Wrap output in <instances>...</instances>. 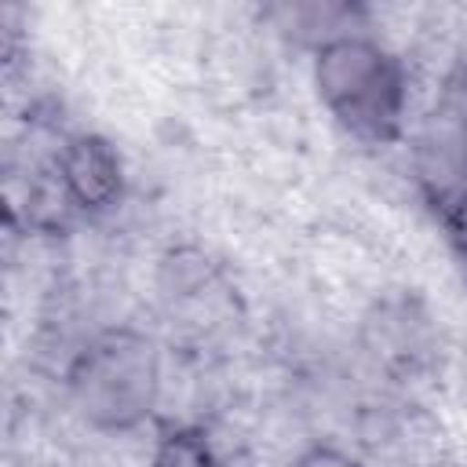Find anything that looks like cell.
Returning a JSON list of instances; mask_svg holds the SVG:
<instances>
[{
    "label": "cell",
    "mask_w": 467,
    "mask_h": 467,
    "mask_svg": "<svg viewBox=\"0 0 467 467\" xmlns=\"http://www.w3.org/2000/svg\"><path fill=\"white\" fill-rule=\"evenodd\" d=\"M314 84L332 117L361 139H390L401 124L409 84L401 62L361 33L325 36L314 58Z\"/></svg>",
    "instance_id": "cell-1"
},
{
    "label": "cell",
    "mask_w": 467,
    "mask_h": 467,
    "mask_svg": "<svg viewBox=\"0 0 467 467\" xmlns=\"http://www.w3.org/2000/svg\"><path fill=\"white\" fill-rule=\"evenodd\" d=\"M161 372L153 343L131 328L95 336L69 368V390L88 423L102 431L139 427L157 401Z\"/></svg>",
    "instance_id": "cell-2"
},
{
    "label": "cell",
    "mask_w": 467,
    "mask_h": 467,
    "mask_svg": "<svg viewBox=\"0 0 467 467\" xmlns=\"http://www.w3.org/2000/svg\"><path fill=\"white\" fill-rule=\"evenodd\" d=\"M58 186L80 212H106L117 204L124 168L102 135H73L58 153Z\"/></svg>",
    "instance_id": "cell-3"
},
{
    "label": "cell",
    "mask_w": 467,
    "mask_h": 467,
    "mask_svg": "<svg viewBox=\"0 0 467 467\" xmlns=\"http://www.w3.org/2000/svg\"><path fill=\"white\" fill-rule=\"evenodd\" d=\"M150 467H219V460H215L212 441L201 431L182 427L157 441Z\"/></svg>",
    "instance_id": "cell-4"
},
{
    "label": "cell",
    "mask_w": 467,
    "mask_h": 467,
    "mask_svg": "<svg viewBox=\"0 0 467 467\" xmlns=\"http://www.w3.org/2000/svg\"><path fill=\"white\" fill-rule=\"evenodd\" d=\"M296 467H361L350 452H343V449H336V445H310L299 460H296Z\"/></svg>",
    "instance_id": "cell-5"
}]
</instances>
